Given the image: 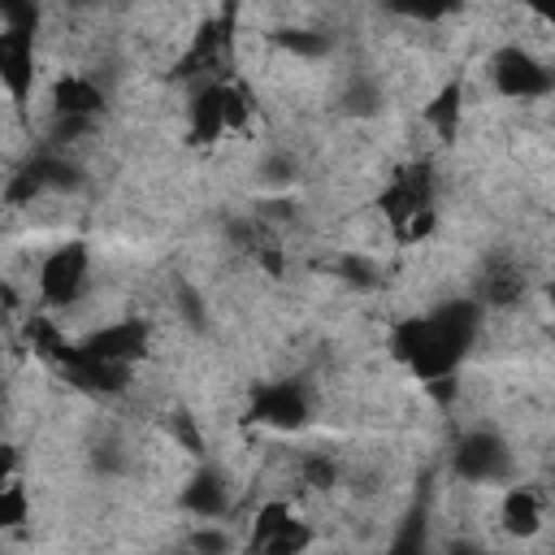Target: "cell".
Masks as SVG:
<instances>
[{
    "instance_id": "1",
    "label": "cell",
    "mask_w": 555,
    "mask_h": 555,
    "mask_svg": "<svg viewBox=\"0 0 555 555\" xmlns=\"http://www.w3.org/2000/svg\"><path fill=\"white\" fill-rule=\"evenodd\" d=\"M477 330H481V304L447 299L425 317L399 321L390 330V351L421 382H438V377H455V369L477 343Z\"/></svg>"
},
{
    "instance_id": "2",
    "label": "cell",
    "mask_w": 555,
    "mask_h": 555,
    "mask_svg": "<svg viewBox=\"0 0 555 555\" xmlns=\"http://www.w3.org/2000/svg\"><path fill=\"white\" fill-rule=\"evenodd\" d=\"M247 421L269 425V429H304L312 421V395L304 382L278 377V382H256L247 399Z\"/></svg>"
},
{
    "instance_id": "3",
    "label": "cell",
    "mask_w": 555,
    "mask_h": 555,
    "mask_svg": "<svg viewBox=\"0 0 555 555\" xmlns=\"http://www.w3.org/2000/svg\"><path fill=\"white\" fill-rule=\"evenodd\" d=\"M490 82H494V91L507 95V100H542V95L555 91V69H551L546 61H538L533 52L507 43V48H499L494 61H490Z\"/></svg>"
},
{
    "instance_id": "4",
    "label": "cell",
    "mask_w": 555,
    "mask_h": 555,
    "mask_svg": "<svg viewBox=\"0 0 555 555\" xmlns=\"http://www.w3.org/2000/svg\"><path fill=\"white\" fill-rule=\"evenodd\" d=\"M377 204H382L386 221L395 225V234L408 221H416L421 212H434V169H429V160H412V165L395 169Z\"/></svg>"
},
{
    "instance_id": "5",
    "label": "cell",
    "mask_w": 555,
    "mask_h": 555,
    "mask_svg": "<svg viewBox=\"0 0 555 555\" xmlns=\"http://www.w3.org/2000/svg\"><path fill=\"white\" fill-rule=\"evenodd\" d=\"M87 282H91V256H87L82 243H65V247L48 251L43 264H39V295H43L48 308L78 304Z\"/></svg>"
},
{
    "instance_id": "6",
    "label": "cell",
    "mask_w": 555,
    "mask_h": 555,
    "mask_svg": "<svg viewBox=\"0 0 555 555\" xmlns=\"http://www.w3.org/2000/svg\"><path fill=\"white\" fill-rule=\"evenodd\" d=\"M451 473L460 481H473V486H490V481H503L512 477V451L499 434L490 429H473L455 442L451 451Z\"/></svg>"
},
{
    "instance_id": "7",
    "label": "cell",
    "mask_w": 555,
    "mask_h": 555,
    "mask_svg": "<svg viewBox=\"0 0 555 555\" xmlns=\"http://www.w3.org/2000/svg\"><path fill=\"white\" fill-rule=\"evenodd\" d=\"M525 269L507 256V251H490L477 269V282H473V299L481 308H516L525 299Z\"/></svg>"
},
{
    "instance_id": "8",
    "label": "cell",
    "mask_w": 555,
    "mask_h": 555,
    "mask_svg": "<svg viewBox=\"0 0 555 555\" xmlns=\"http://www.w3.org/2000/svg\"><path fill=\"white\" fill-rule=\"evenodd\" d=\"M308 525L291 516L286 503H264L256 512V529L247 538L251 551H269V555H291V551H304L308 546Z\"/></svg>"
},
{
    "instance_id": "9",
    "label": "cell",
    "mask_w": 555,
    "mask_h": 555,
    "mask_svg": "<svg viewBox=\"0 0 555 555\" xmlns=\"http://www.w3.org/2000/svg\"><path fill=\"white\" fill-rule=\"evenodd\" d=\"M82 351L95 360H108V364H134L147 351V325L139 317H126V321H113L104 330H91L82 338Z\"/></svg>"
},
{
    "instance_id": "10",
    "label": "cell",
    "mask_w": 555,
    "mask_h": 555,
    "mask_svg": "<svg viewBox=\"0 0 555 555\" xmlns=\"http://www.w3.org/2000/svg\"><path fill=\"white\" fill-rule=\"evenodd\" d=\"M0 78L13 100H26L35 87V30L4 26L0 35Z\"/></svg>"
},
{
    "instance_id": "11",
    "label": "cell",
    "mask_w": 555,
    "mask_h": 555,
    "mask_svg": "<svg viewBox=\"0 0 555 555\" xmlns=\"http://www.w3.org/2000/svg\"><path fill=\"white\" fill-rule=\"evenodd\" d=\"M178 503H182V512H191V516H199V520H217V516L230 512V486H225V477H221L217 468H199V473L182 486Z\"/></svg>"
},
{
    "instance_id": "12",
    "label": "cell",
    "mask_w": 555,
    "mask_h": 555,
    "mask_svg": "<svg viewBox=\"0 0 555 555\" xmlns=\"http://www.w3.org/2000/svg\"><path fill=\"white\" fill-rule=\"evenodd\" d=\"M52 108L56 117H95L104 113V91L82 74H61L52 87Z\"/></svg>"
},
{
    "instance_id": "13",
    "label": "cell",
    "mask_w": 555,
    "mask_h": 555,
    "mask_svg": "<svg viewBox=\"0 0 555 555\" xmlns=\"http://www.w3.org/2000/svg\"><path fill=\"white\" fill-rule=\"evenodd\" d=\"M499 516H503V529L516 533V538H533V533L542 529V503H538V494L525 490V486H512V490L503 494Z\"/></svg>"
},
{
    "instance_id": "14",
    "label": "cell",
    "mask_w": 555,
    "mask_h": 555,
    "mask_svg": "<svg viewBox=\"0 0 555 555\" xmlns=\"http://www.w3.org/2000/svg\"><path fill=\"white\" fill-rule=\"evenodd\" d=\"M460 95H464V91H460V82L451 78V82L434 95V104L425 108V121H429L442 139H455V126H460Z\"/></svg>"
},
{
    "instance_id": "15",
    "label": "cell",
    "mask_w": 555,
    "mask_h": 555,
    "mask_svg": "<svg viewBox=\"0 0 555 555\" xmlns=\"http://www.w3.org/2000/svg\"><path fill=\"white\" fill-rule=\"evenodd\" d=\"M395 17H408V22H442L451 17L464 0H382Z\"/></svg>"
},
{
    "instance_id": "16",
    "label": "cell",
    "mask_w": 555,
    "mask_h": 555,
    "mask_svg": "<svg viewBox=\"0 0 555 555\" xmlns=\"http://www.w3.org/2000/svg\"><path fill=\"white\" fill-rule=\"evenodd\" d=\"M377 104H382V87H377L373 78L356 74V78L343 87V108H347L351 117H369V113H377Z\"/></svg>"
},
{
    "instance_id": "17",
    "label": "cell",
    "mask_w": 555,
    "mask_h": 555,
    "mask_svg": "<svg viewBox=\"0 0 555 555\" xmlns=\"http://www.w3.org/2000/svg\"><path fill=\"white\" fill-rule=\"evenodd\" d=\"M273 43L295 52V56H325L330 52V35H321V30H278Z\"/></svg>"
},
{
    "instance_id": "18",
    "label": "cell",
    "mask_w": 555,
    "mask_h": 555,
    "mask_svg": "<svg viewBox=\"0 0 555 555\" xmlns=\"http://www.w3.org/2000/svg\"><path fill=\"white\" fill-rule=\"evenodd\" d=\"M22 520H26V490L9 477L0 490V529H17Z\"/></svg>"
},
{
    "instance_id": "19",
    "label": "cell",
    "mask_w": 555,
    "mask_h": 555,
    "mask_svg": "<svg viewBox=\"0 0 555 555\" xmlns=\"http://www.w3.org/2000/svg\"><path fill=\"white\" fill-rule=\"evenodd\" d=\"M304 481L317 486V490H330V486L338 481V464H334L330 455L312 451V455H304Z\"/></svg>"
},
{
    "instance_id": "20",
    "label": "cell",
    "mask_w": 555,
    "mask_h": 555,
    "mask_svg": "<svg viewBox=\"0 0 555 555\" xmlns=\"http://www.w3.org/2000/svg\"><path fill=\"white\" fill-rule=\"evenodd\" d=\"M0 17H4V26L35 30L39 26V4L35 0H0Z\"/></svg>"
},
{
    "instance_id": "21",
    "label": "cell",
    "mask_w": 555,
    "mask_h": 555,
    "mask_svg": "<svg viewBox=\"0 0 555 555\" xmlns=\"http://www.w3.org/2000/svg\"><path fill=\"white\" fill-rule=\"evenodd\" d=\"M191 546H199V551H225V533L204 529V533H195V538H191Z\"/></svg>"
},
{
    "instance_id": "22",
    "label": "cell",
    "mask_w": 555,
    "mask_h": 555,
    "mask_svg": "<svg viewBox=\"0 0 555 555\" xmlns=\"http://www.w3.org/2000/svg\"><path fill=\"white\" fill-rule=\"evenodd\" d=\"M529 9H533L538 17H546V22L555 26V0H529Z\"/></svg>"
},
{
    "instance_id": "23",
    "label": "cell",
    "mask_w": 555,
    "mask_h": 555,
    "mask_svg": "<svg viewBox=\"0 0 555 555\" xmlns=\"http://www.w3.org/2000/svg\"><path fill=\"white\" fill-rule=\"evenodd\" d=\"M546 299H551V308H555V282H551V286H546Z\"/></svg>"
}]
</instances>
